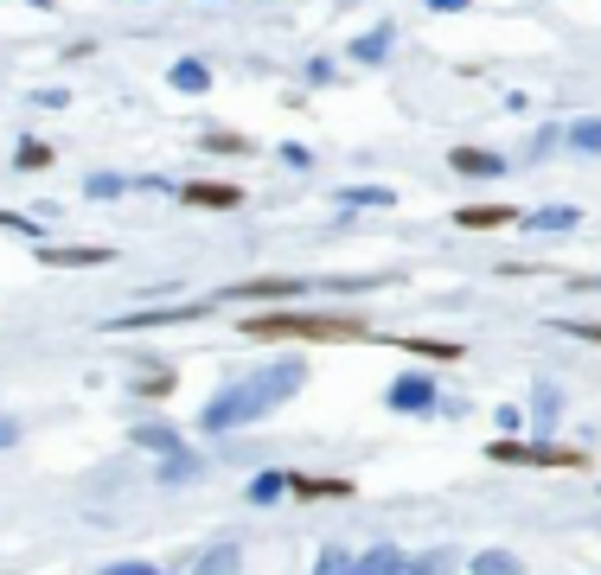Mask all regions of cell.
I'll use <instances>...</instances> for the list:
<instances>
[{
  "label": "cell",
  "mask_w": 601,
  "mask_h": 575,
  "mask_svg": "<svg viewBox=\"0 0 601 575\" xmlns=\"http://www.w3.org/2000/svg\"><path fill=\"white\" fill-rule=\"evenodd\" d=\"M97 575H160V563H148V556H122V563H103Z\"/></svg>",
  "instance_id": "31"
},
{
  "label": "cell",
  "mask_w": 601,
  "mask_h": 575,
  "mask_svg": "<svg viewBox=\"0 0 601 575\" xmlns=\"http://www.w3.org/2000/svg\"><path fill=\"white\" fill-rule=\"evenodd\" d=\"M206 154H250V134H231V129H211V134H206Z\"/></svg>",
  "instance_id": "28"
},
{
  "label": "cell",
  "mask_w": 601,
  "mask_h": 575,
  "mask_svg": "<svg viewBox=\"0 0 601 575\" xmlns=\"http://www.w3.org/2000/svg\"><path fill=\"white\" fill-rule=\"evenodd\" d=\"M448 167H454L461 180H499V173H505V160L487 154V148H454V154H448Z\"/></svg>",
  "instance_id": "13"
},
{
  "label": "cell",
  "mask_w": 601,
  "mask_h": 575,
  "mask_svg": "<svg viewBox=\"0 0 601 575\" xmlns=\"http://www.w3.org/2000/svg\"><path fill=\"white\" fill-rule=\"evenodd\" d=\"M173 391V371H154V377H141V396H167Z\"/></svg>",
  "instance_id": "34"
},
{
  "label": "cell",
  "mask_w": 601,
  "mask_h": 575,
  "mask_svg": "<svg viewBox=\"0 0 601 575\" xmlns=\"http://www.w3.org/2000/svg\"><path fill=\"white\" fill-rule=\"evenodd\" d=\"M13 442H20V422H13L7 410H0V447H13Z\"/></svg>",
  "instance_id": "36"
},
{
  "label": "cell",
  "mask_w": 601,
  "mask_h": 575,
  "mask_svg": "<svg viewBox=\"0 0 601 575\" xmlns=\"http://www.w3.org/2000/svg\"><path fill=\"white\" fill-rule=\"evenodd\" d=\"M294 498H352V473H288Z\"/></svg>",
  "instance_id": "8"
},
{
  "label": "cell",
  "mask_w": 601,
  "mask_h": 575,
  "mask_svg": "<svg viewBox=\"0 0 601 575\" xmlns=\"http://www.w3.org/2000/svg\"><path fill=\"white\" fill-rule=\"evenodd\" d=\"M134 447H148V454H160V461H167V454H180V428H167V422H141V428H134Z\"/></svg>",
  "instance_id": "17"
},
{
  "label": "cell",
  "mask_w": 601,
  "mask_h": 575,
  "mask_svg": "<svg viewBox=\"0 0 601 575\" xmlns=\"http://www.w3.org/2000/svg\"><path fill=\"white\" fill-rule=\"evenodd\" d=\"M282 493H288V473L282 467H269V473H257V480H250V505H276Z\"/></svg>",
  "instance_id": "24"
},
{
  "label": "cell",
  "mask_w": 601,
  "mask_h": 575,
  "mask_svg": "<svg viewBox=\"0 0 601 575\" xmlns=\"http://www.w3.org/2000/svg\"><path fill=\"white\" fill-rule=\"evenodd\" d=\"M391 345H403L410 359H429V365H461V345H454V340H422V333H397Z\"/></svg>",
  "instance_id": "15"
},
{
  "label": "cell",
  "mask_w": 601,
  "mask_h": 575,
  "mask_svg": "<svg viewBox=\"0 0 601 575\" xmlns=\"http://www.w3.org/2000/svg\"><path fill=\"white\" fill-rule=\"evenodd\" d=\"M192 575H243V544H231V537L206 544L192 556Z\"/></svg>",
  "instance_id": "10"
},
{
  "label": "cell",
  "mask_w": 601,
  "mask_h": 575,
  "mask_svg": "<svg viewBox=\"0 0 601 575\" xmlns=\"http://www.w3.org/2000/svg\"><path fill=\"white\" fill-rule=\"evenodd\" d=\"M384 403H391L397 416H435V410H442V391H435L429 371H403V377H391Z\"/></svg>",
  "instance_id": "4"
},
{
  "label": "cell",
  "mask_w": 601,
  "mask_h": 575,
  "mask_svg": "<svg viewBox=\"0 0 601 575\" xmlns=\"http://www.w3.org/2000/svg\"><path fill=\"white\" fill-rule=\"evenodd\" d=\"M563 333H575V340H595L601 345V320H557Z\"/></svg>",
  "instance_id": "32"
},
{
  "label": "cell",
  "mask_w": 601,
  "mask_h": 575,
  "mask_svg": "<svg viewBox=\"0 0 601 575\" xmlns=\"http://www.w3.org/2000/svg\"><path fill=\"white\" fill-rule=\"evenodd\" d=\"M13 167H20V173H39V167H52V148H46L39 134H27V141L13 148Z\"/></svg>",
  "instance_id": "25"
},
{
  "label": "cell",
  "mask_w": 601,
  "mask_h": 575,
  "mask_svg": "<svg viewBox=\"0 0 601 575\" xmlns=\"http://www.w3.org/2000/svg\"><path fill=\"white\" fill-rule=\"evenodd\" d=\"M167 83H173V90H186V97H206V90H211V64H199V58H180V64L167 71Z\"/></svg>",
  "instance_id": "19"
},
{
  "label": "cell",
  "mask_w": 601,
  "mask_h": 575,
  "mask_svg": "<svg viewBox=\"0 0 601 575\" xmlns=\"http://www.w3.org/2000/svg\"><path fill=\"white\" fill-rule=\"evenodd\" d=\"M294 294H301L294 275H250V282L224 288V301H294Z\"/></svg>",
  "instance_id": "7"
},
{
  "label": "cell",
  "mask_w": 601,
  "mask_h": 575,
  "mask_svg": "<svg viewBox=\"0 0 601 575\" xmlns=\"http://www.w3.org/2000/svg\"><path fill=\"white\" fill-rule=\"evenodd\" d=\"M83 192H90V199H122V192H129V180H122V173H90V180H83Z\"/></svg>",
  "instance_id": "29"
},
{
  "label": "cell",
  "mask_w": 601,
  "mask_h": 575,
  "mask_svg": "<svg viewBox=\"0 0 601 575\" xmlns=\"http://www.w3.org/2000/svg\"><path fill=\"white\" fill-rule=\"evenodd\" d=\"M27 7H46V0H27Z\"/></svg>",
  "instance_id": "38"
},
{
  "label": "cell",
  "mask_w": 601,
  "mask_h": 575,
  "mask_svg": "<svg viewBox=\"0 0 601 575\" xmlns=\"http://www.w3.org/2000/svg\"><path fill=\"white\" fill-rule=\"evenodd\" d=\"M468 569H473V575H524V563L512 556V549H480Z\"/></svg>",
  "instance_id": "23"
},
{
  "label": "cell",
  "mask_w": 601,
  "mask_h": 575,
  "mask_svg": "<svg viewBox=\"0 0 601 575\" xmlns=\"http://www.w3.org/2000/svg\"><path fill=\"white\" fill-rule=\"evenodd\" d=\"M557 416H563V391H557L550 377H538V384H531V422L557 428Z\"/></svg>",
  "instance_id": "20"
},
{
  "label": "cell",
  "mask_w": 601,
  "mask_h": 575,
  "mask_svg": "<svg viewBox=\"0 0 601 575\" xmlns=\"http://www.w3.org/2000/svg\"><path fill=\"white\" fill-rule=\"evenodd\" d=\"M473 0H429V13H468Z\"/></svg>",
  "instance_id": "37"
},
{
  "label": "cell",
  "mask_w": 601,
  "mask_h": 575,
  "mask_svg": "<svg viewBox=\"0 0 601 575\" xmlns=\"http://www.w3.org/2000/svg\"><path fill=\"white\" fill-rule=\"evenodd\" d=\"M211 307L199 301V307H141V314H122L109 320V333H148V326H180V320H206Z\"/></svg>",
  "instance_id": "6"
},
{
  "label": "cell",
  "mask_w": 601,
  "mask_h": 575,
  "mask_svg": "<svg viewBox=\"0 0 601 575\" xmlns=\"http://www.w3.org/2000/svg\"><path fill=\"white\" fill-rule=\"evenodd\" d=\"M243 326V340H301V345H345V340H378L365 320L352 314H250L237 320Z\"/></svg>",
  "instance_id": "2"
},
{
  "label": "cell",
  "mask_w": 601,
  "mask_h": 575,
  "mask_svg": "<svg viewBox=\"0 0 601 575\" xmlns=\"http://www.w3.org/2000/svg\"><path fill=\"white\" fill-rule=\"evenodd\" d=\"M410 569V549L397 544H371L365 556H352V575H403Z\"/></svg>",
  "instance_id": "12"
},
{
  "label": "cell",
  "mask_w": 601,
  "mask_h": 575,
  "mask_svg": "<svg viewBox=\"0 0 601 575\" xmlns=\"http://www.w3.org/2000/svg\"><path fill=\"white\" fill-rule=\"evenodd\" d=\"M499 428H505V435H519V428H524V422H531V416H524V410H512V403H499Z\"/></svg>",
  "instance_id": "33"
},
{
  "label": "cell",
  "mask_w": 601,
  "mask_h": 575,
  "mask_svg": "<svg viewBox=\"0 0 601 575\" xmlns=\"http://www.w3.org/2000/svg\"><path fill=\"white\" fill-rule=\"evenodd\" d=\"M301 391H308V359H276V365L231 377V384L199 410V428H206V435H237V428H250V422L276 416V410L294 403Z\"/></svg>",
  "instance_id": "1"
},
{
  "label": "cell",
  "mask_w": 601,
  "mask_h": 575,
  "mask_svg": "<svg viewBox=\"0 0 601 575\" xmlns=\"http://www.w3.org/2000/svg\"><path fill=\"white\" fill-rule=\"evenodd\" d=\"M448 569H454V549H417L403 575H448Z\"/></svg>",
  "instance_id": "26"
},
{
  "label": "cell",
  "mask_w": 601,
  "mask_h": 575,
  "mask_svg": "<svg viewBox=\"0 0 601 575\" xmlns=\"http://www.w3.org/2000/svg\"><path fill=\"white\" fill-rule=\"evenodd\" d=\"M524 231H544V236H563V231H575L582 224V211L575 205H544V211H531V218H519Z\"/></svg>",
  "instance_id": "16"
},
{
  "label": "cell",
  "mask_w": 601,
  "mask_h": 575,
  "mask_svg": "<svg viewBox=\"0 0 601 575\" xmlns=\"http://www.w3.org/2000/svg\"><path fill=\"white\" fill-rule=\"evenodd\" d=\"M563 141H570L575 154H601V115H575L570 129H563Z\"/></svg>",
  "instance_id": "22"
},
{
  "label": "cell",
  "mask_w": 601,
  "mask_h": 575,
  "mask_svg": "<svg viewBox=\"0 0 601 575\" xmlns=\"http://www.w3.org/2000/svg\"><path fill=\"white\" fill-rule=\"evenodd\" d=\"M340 205H345V211H391L397 192H391V185H345Z\"/></svg>",
  "instance_id": "18"
},
{
  "label": "cell",
  "mask_w": 601,
  "mask_h": 575,
  "mask_svg": "<svg viewBox=\"0 0 601 575\" xmlns=\"http://www.w3.org/2000/svg\"><path fill=\"white\" fill-rule=\"evenodd\" d=\"M180 199L192 211H237V205H243V185H231V180H186Z\"/></svg>",
  "instance_id": "5"
},
{
  "label": "cell",
  "mask_w": 601,
  "mask_h": 575,
  "mask_svg": "<svg viewBox=\"0 0 601 575\" xmlns=\"http://www.w3.org/2000/svg\"><path fill=\"white\" fill-rule=\"evenodd\" d=\"M391 46H397V20H378L371 32H359V39H352V64H384V58H391Z\"/></svg>",
  "instance_id": "11"
},
{
  "label": "cell",
  "mask_w": 601,
  "mask_h": 575,
  "mask_svg": "<svg viewBox=\"0 0 601 575\" xmlns=\"http://www.w3.org/2000/svg\"><path fill=\"white\" fill-rule=\"evenodd\" d=\"M116 250H103V243H64V250H52V243H39V262L46 269H97V262H109Z\"/></svg>",
  "instance_id": "9"
},
{
  "label": "cell",
  "mask_w": 601,
  "mask_h": 575,
  "mask_svg": "<svg viewBox=\"0 0 601 575\" xmlns=\"http://www.w3.org/2000/svg\"><path fill=\"white\" fill-rule=\"evenodd\" d=\"M282 160H288V167H314V154H308L301 141H288V148H282Z\"/></svg>",
  "instance_id": "35"
},
{
  "label": "cell",
  "mask_w": 601,
  "mask_h": 575,
  "mask_svg": "<svg viewBox=\"0 0 601 575\" xmlns=\"http://www.w3.org/2000/svg\"><path fill=\"white\" fill-rule=\"evenodd\" d=\"M199 473H206V461H199L192 447H180V454L160 461V486H186V480H199Z\"/></svg>",
  "instance_id": "21"
},
{
  "label": "cell",
  "mask_w": 601,
  "mask_h": 575,
  "mask_svg": "<svg viewBox=\"0 0 601 575\" xmlns=\"http://www.w3.org/2000/svg\"><path fill=\"white\" fill-rule=\"evenodd\" d=\"M0 231H20L32 243H46V218H20V211H0Z\"/></svg>",
  "instance_id": "30"
},
{
  "label": "cell",
  "mask_w": 601,
  "mask_h": 575,
  "mask_svg": "<svg viewBox=\"0 0 601 575\" xmlns=\"http://www.w3.org/2000/svg\"><path fill=\"white\" fill-rule=\"evenodd\" d=\"M314 575H352V549H340V544H327L314 556Z\"/></svg>",
  "instance_id": "27"
},
{
  "label": "cell",
  "mask_w": 601,
  "mask_h": 575,
  "mask_svg": "<svg viewBox=\"0 0 601 575\" xmlns=\"http://www.w3.org/2000/svg\"><path fill=\"white\" fill-rule=\"evenodd\" d=\"M487 461H493V467H557V473H582V467H589V454H582V447H557V442H512V435L487 442Z\"/></svg>",
  "instance_id": "3"
},
{
  "label": "cell",
  "mask_w": 601,
  "mask_h": 575,
  "mask_svg": "<svg viewBox=\"0 0 601 575\" xmlns=\"http://www.w3.org/2000/svg\"><path fill=\"white\" fill-rule=\"evenodd\" d=\"M524 211H512V205H461L454 211V224L461 231H505V224H519Z\"/></svg>",
  "instance_id": "14"
}]
</instances>
